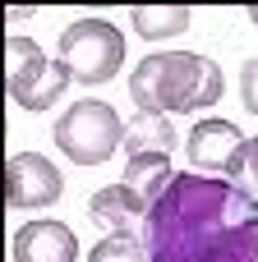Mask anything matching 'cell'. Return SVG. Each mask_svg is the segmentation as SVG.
<instances>
[{
  "instance_id": "1",
  "label": "cell",
  "mask_w": 258,
  "mask_h": 262,
  "mask_svg": "<svg viewBox=\"0 0 258 262\" xmlns=\"http://www.w3.org/2000/svg\"><path fill=\"white\" fill-rule=\"evenodd\" d=\"M148 262H258V203L217 175H175L143 216Z\"/></svg>"
},
{
  "instance_id": "2",
  "label": "cell",
  "mask_w": 258,
  "mask_h": 262,
  "mask_svg": "<svg viewBox=\"0 0 258 262\" xmlns=\"http://www.w3.org/2000/svg\"><path fill=\"white\" fill-rule=\"evenodd\" d=\"M222 92H226L222 64L194 51H157L138 60V69L129 74V97L148 115L208 111L212 101H222Z\"/></svg>"
},
{
  "instance_id": "3",
  "label": "cell",
  "mask_w": 258,
  "mask_h": 262,
  "mask_svg": "<svg viewBox=\"0 0 258 262\" xmlns=\"http://www.w3.org/2000/svg\"><path fill=\"white\" fill-rule=\"evenodd\" d=\"M74 74L65 60H46L32 37H5V92L23 111H51L69 92Z\"/></svg>"
},
{
  "instance_id": "4",
  "label": "cell",
  "mask_w": 258,
  "mask_h": 262,
  "mask_svg": "<svg viewBox=\"0 0 258 262\" xmlns=\"http://www.w3.org/2000/svg\"><path fill=\"white\" fill-rule=\"evenodd\" d=\"M55 147L74 166H102L115 157V147H125V120L115 115V106L83 97L55 120Z\"/></svg>"
},
{
  "instance_id": "5",
  "label": "cell",
  "mask_w": 258,
  "mask_h": 262,
  "mask_svg": "<svg viewBox=\"0 0 258 262\" xmlns=\"http://www.w3.org/2000/svg\"><path fill=\"white\" fill-rule=\"evenodd\" d=\"M60 60L69 64V74L88 88L111 83L125 64V32L106 18H74L60 32Z\"/></svg>"
},
{
  "instance_id": "6",
  "label": "cell",
  "mask_w": 258,
  "mask_h": 262,
  "mask_svg": "<svg viewBox=\"0 0 258 262\" xmlns=\"http://www.w3.org/2000/svg\"><path fill=\"white\" fill-rule=\"evenodd\" d=\"M60 193H65V175L55 170L51 157H42V152H14L5 161V203L14 212L55 207Z\"/></svg>"
},
{
  "instance_id": "7",
  "label": "cell",
  "mask_w": 258,
  "mask_h": 262,
  "mask_svg": "<svg viewBox=\"0 0 258 262\" xmlns=\"http://www.w3.org/2000/svg\"><path fill=\"white\" fill-rule=\"evenodd\" d=\"M245 134L231 120H199L185 138L189 166L194 170H212L217 180H240L245 175Z\"/></svg>"
},
{
  "instance_id": "8",
  "label": "cell",
  "mask_w": 258,
  "mask_h": 262,
  "mask_svg": "<svg viewBox=\"0 0 258 262\" xmlns=\"http://www.w3.org/2000/svg\"><path fill=\"white\" fill-rule=\"evenodd\" d=\"M14 262H78V239L65 221H28L14 230Z\"/></svg>"
},
{
  "instance_id": "9",
  "label": "cell",
  "mask_w": 258,
  "mask_h": 262,
  "mask_svg": "<svg viewBox=\"0 0 258 262\" xmlns=\"http://www.w3.org/2000/svg\"><path fill=\"white\" fill-rule=\"evenodd\" d=\"M88 212H92V221H97L106 235H115V230H129L138 216H148V203H143L129 184H106V189L92 193Z\"/></svg>"
},
{
  "instance_id": "10",
  "label": "cell",
  "mask_w": 258,
  "mask_h": 262,
  "mask_svg": "<svg viewBox=\"0 0 258 262\" xmlns=\"http://www.w3.org/2000/svg\"><path fill=\"white\" fill-rule=\"evenodd\" d=\"M175 129H171V115H148L138 111L129 124H125V152L129 157H171L175 152Z\"/></svg>"
},
{
  "instance_id": "11",
  "label": "cell",
  "mask_w": 258,
  "mask_h": 262,
  "mask_svg": "<svg viewBox=\"0 0 258 262\" xmlns=\"http://www.w3.org/2000/svg\"><path fill=\"white\" fill-rule=\"evenodd\" d=\"M129 23L138 37L148 41H162V37H175L194 23V9L189 5H134L129 9Z\"/></svg>"
},
{
  "instance_id": "12",
  "label": "cell",
  "mask_w": 258,
  "mask_h": 262,
  "mask_svg": "<svg viewBox=\"0 0 258 262\" xmlns=\"http://www.w3.org/2000/svg\"><path fill=\"white\" fill-rule=\"evenodd\" d=\"M171 180H175V170H171L166 157H129V170H125L120 184H129V189L148 203V212H152V203L171 189Z\"/></svg>"
},
{
  "instance_id": "13",
  "label": "cell",
  "mask_w": 258,
  "mask_h": 262,
  "mask_svg": "<svg viewBox=\"0 0 258 262\" xmlns=\"http://www.w3.org/2000/svg\"><path fill=\"white\" fill-rule=\"evenodd\" d=\"M88 262H148V244H143L134 230H115V235H106L102 244H92Z\"/></svg>"
},
{
  "instance_id": "14",
  "label": "cell",
  "mask_w": 258,
  "mask_h": 262,
  "mask_svg": "<svg viewBox=\"0 0 258 262\" xmlns=\"http://www.w3.org/2000/svg\"><path fill=\"white\" fill-rule=\"evenodd\" d=\"M240 101L249 115H258V55L245 60V69H240Z\"/></svg>"
},
{
  "instance_id": "15",
  "label": "cell",
  "mask_w": 258,
  "mask_h": 262,
  "mask_svg": "<svg viewBox=\"0 0 258 262\" xmlns=\"http://www.w3.org/2000/svg\"><path fill=\"white\" fill-rule=\"evenodd\" d=\"M245 180L254 184V193H258V134L249 138V147H245Z\"/></svg>"
},
{
  "instance_id": "16",
  "label": "cell",
  "mask_w": 258,
  "mask_h": 262,
  "mask_svg": "<svg viewBox=\"0 0 258 262\" xmlns=\"http://www.w3.org/2000/svg\"><path fill=\"white\" fill-rule=\"evenodd\" d=\"M249 23H258V5H249Z\"/></svg>"
}]
</instances>
